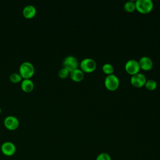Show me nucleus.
Listing matches in <instances>:
<instances>
[{
  "mask_svg": "<svg viewBox=\"0 0 160 160\" xmlns=\"http://www.w3.org/2000/svg\"><path fill=\"white\" fill-rule=\"evenodd\" d=\"M19 72L23 79H30L34 74L35 68L31 62L24 61L20 65Z\"/></svg>",
  "mask_w": 160,
  "mask_h": 160,
  "instance_id": "1",
  "label": "nucleus"
},
{
  "mask_svg": "<svg viewBox=\"0 0 160 160\" xmlns=\"http://www.w3.org/2000/svg\"><path fill=\"white\" fill-rule=\"evenodd\" d=\"M136 9L141 13H148L153 8V2L151 0H137L135 2Z\"/></svg>",
  "mask_w": 160,
  "mask_h": 160,
  "instance_id": "2",
  "label": "nucleus"
},
{
  "mask_svg": "<svg viewBox=\"0 0 160 160\" xmlns=\"http://www.w3.org/2000/svg\"><path fill=\"white\" fill-rule=\"evenodd\" d=\"M104 85L110 91H114L119 87V78L115 74H109L104 79Z\"/></svg>",
  "mask_w": 160,
  "mask_h": 160,
  "instance_id": "3",
  "label": "nucleus"
},
{
  "mask_svg": "<svg viewBox=\"0 0 160 160\" xmlns=\"http://www.w3.org/2000/svg\"><path fill=\"white\" fill-rule=\"evenodd\" d=\"M81 70L86 72H91L95 70L96 68V63L92 58H84L82 59L80 64Z\"/></svg>",
  "mask_w": 160,
  "mask_h": 160,
  "instance_id": "4",
  "label": "nucleus"
},
{
  "mask_svg": "<svg viewBox=\"0 0 160 160\" xmlns=\"http://www.w3.org/2000/svg\"><path fill=\"white\" fill-rule=\"evenodd\" d=\"M4 125L8 129L13 131L19 127V121L16 116L9 115L4 118Z\"/></svg>",
  "mask_w": 160,
  "mask_h": 160,
  "instance_id": "5",
  "label": "nucleus"
},
{
  "mask_svg": "<svg viewBox=\"0 0 160 160\" xmlns=\"http://www.w3.org/2000/svg\"><path fill=\"white\" fill-rule=\"evenodd\" d=\"M63 68L67 69L69 72L76 69L78 66V61L76 57L74 56H66L62 62Z\"/></svg>",
  "mask_w": 160,
  "mask_h": 160,
  "instance_id": "6",
  "label": "nucleus"
},
{
  "mask_svg": "<svg viewBox=\"0 0 160 160\" xmlns=\"http://www.w3.org/2000/svg\"><path fill=\"white\" fill-rule=\"evenodd\" d=\"M1 150L4 155L6 156H12L16 151V147L13 142L11 141H6L1 144Z\"/></svg>",
  "mask_w": 160,
  "mask_h": 160,
  "instance_id": "7",
  "label": "nucleus"
},
{
  "mask_svg": "<svg viewBox=\"0 0 160 160\" xmlns=\"http://www.w3.org/2000/svg\"><path fill=\"white\" fill-rule=\"evenodd\" d=\"M125 69L130 74L138 73L140 69L139 62L135 59H129L125 64Z\"/></svg>",
  "mask_w": 160,
  "mask_h": 160,
  "instance_id": "8",
  "label": "nucleus"
},
{
  "mask_svg": "<svg viewBox=\"0 0 160 160\" xmlns=\"http://www.w3.org/2000/svg\"><path fill=\"white\" fill-rule=\"evenodd\" d=\"M146 78L145 76L142 73H136L134 75H132L131 78V83L132 86L140 88L144 86L146 83Z\"/></svg>",
  "mask_w": 160,
  "mask_h": 160,
  "instance_id": "9",
  "label": "nucleus"
},
{
  "mask_svg": "<svg viewBox=\"0 0 160 160\" xmlns=\"http://www.w3.org/2000/svg\"><path fill=\"white\" fill-rule=\"evenodd\" d=\"M139 62V64L140 68L142 69L145 71H148L151 69L152 67V61L148 56H142L140 58Z\"/></svg>",
  "mask_w": 160,
  "mask_h": 160,
  "instance_id": "10",
  "label": "nucleus"
},
{
  "mask_svg": "<svg viewBox=\"0 0 160 160\" xmlns=\"http://www.w3.org/2000/svg\"><path fill=\"white\" fill-rule=\"evenodd\" d=\"M36 14V9L32 4L26 5L22 9V14L24 17L28 19L32 18Z\"/></svg>",
  "mask_w": 160,
  "mask_h": 160,
  "instance_id": "11",
  "label": "nucleus"
},
{
  "mask_svg": "<svg viewBox=\"0 0 160 160\" xmlns=\"http://www.w3.org/2000/svg\"><path fill=\"white\" fill-rule=\"evenodd\" d=\"M34 87V82L31 79H23L21 81V88L23 91L29 92L33 90Z\"/></svg>",
  "mask_w": 160,
  "mask_h": 160,
  "instance_id": "12",
  "label": "nucleus"
},
{
  "mask_svg": "<svg viewBox=\"0 0 160 160\" xmlns=\"http://www.w3.org/2000/svg\"><path fill=\"white\" fill-rule=\"evenodd\" d=\"M69 75L71 78L76 82H79L82 81L84 78V72L81 69H75L69 72Z\"/></svg>",
  "mask_w": 160,
  "mask_h": 160,
  "instance_id": "13",
  "label": "nucleus"
},
{
  "mask_svg": "<svg viewBox=\"0 0 160 160\" xmlns=\"http://www.w3.org/2000/svg\"><path fill=\"white\" fill-rule=\"evenodd\" d=\"M124 9L128 12H132L136 9L135 2L132 1H128L124 5Z\"/></svg>",
  "mask_w": 160,
  "mask_h": 160,
  "instance_id": "14",
  "label": "nucleus"
},
{
  "mask_svg": "<svg viewBox=\"0 0 160 160\" xmlns=\"http://www.w3.org/2000/svg\"><path fill=\"white\" fill-rule=\"evenodd\" d=\"M102 69L104 73H106L108 75L111 74L114 71V68H113L112 65L110 63H105L102 66Z\"/></svg>",
  "mask_w": 160,
  "mask_h": 160,
  "instance_id": "15",
  "label": "nucleus"
},
{
  "mask_svg": "<svg viewBox=\"0 0 160 160\" xmlns=\"http://www.w3.org/2000/svg\"><path fill=\"white\" fill-rule=\"evenodd\" d=\"M22 78L20 75L19 73L18 72H13L9 76V79L11 82L14 83H18L20 81H21L22 79Z\"/></svg>",
  "mask_w": 160,
  "mask_h": 160,
  "instance_id": "16",
  "label": "nucleus"
},
{
  "mask_svg": "<svg viewBox=\"0 0 160 160\" xmlns=\"http://www.w3.org/2000/svg\"><path fill=\"white\" fill-rule=\"evenodd\" d=\"M144 85L148 89L154 90L157 87V82L154 79H149L146 81V83Z\"/></svg>",
  "mask_w": 160,
  "mask_h": 160,
  "instance_id": "17",
  "label": "nucleus"
},
{
  "mask_svg": "<svg viewBox=\"0 0 160 160\" xmlns=\"http://www.w3.org/2000/svg\"><path fill=\"white\" fill-rule=\"evenodd\" d=\"M96 160H112V159L108 153L101 152L97 156Z\"/></svg>",
  "mask_w": 160,
  "mask_h": 160,
  "instance_id": "18",
  "label": "nucleus"
},
{
  "mask_svg": "<svg viewBox=\"0 0 160 160\" xmlns=\"http://www.w3.org/2000/svg\"><path fill=\"white\" fill-rule=\"evenodd\" d=\"M69 72H70L67 69L62 68L61 69H59V71L58 72V76L59 78L64 79V78H67L69 75Z\"/></svg>",
  "mask_w": 160,
  "mask_h": 160,
  "instance_id": "19",
  "label": "nucleus"
},
{
  "mask_svg": "<svg viewBox=\"0 0 160 160\" xmlns=\"http://www.w3.org/2000/svg\"><path fill=\"white\" fill-rule=\"evenodd\" d=\"M1 108H0V114H1Z\"/></svg>",
  "mask_w": 160,
  "mask_h": 160,
  "instance_id": "20",
  "label": "nucleus"
}]
</instances>
